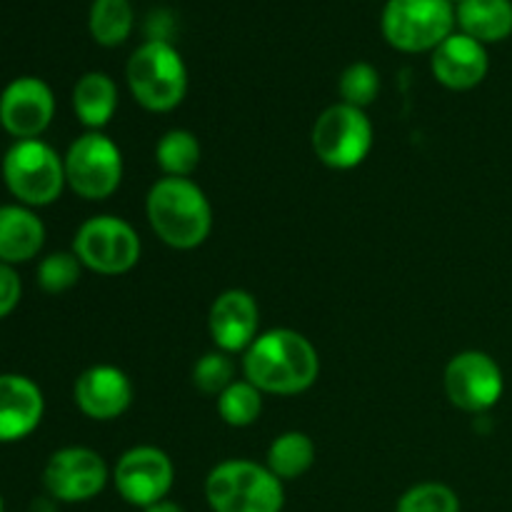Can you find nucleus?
Instances as JSON below:
<instances>
[{
  "instance_id": "27",
  "label": "nucleus",
  "mask_w": 512,
  "mask_h": 512,
  "mask_svg": "<svg viewBox=\"0 0 512 512\" xmlns=\"http://www.w3.org/2000/svg\"><path fill=\"white\" fill-rule=\"evenodd\" d=\"M395 512H460V498L450 485L428 480L405 490Z\"/></svg>"
},
{
  "instance_id": "9",
  "label": "nucleus",
  "mask_w": 512,
  "mask_h": 512,
  "mask_svg": "<svg viewBox=\"0 0 512 512\" xmlns=\"http://www.w3.org/2000/svg\"><path fill=\"white\" fill-rule=\"evenodd\" d=\"M73 253L90 273L118 278L140 263L143 243L128 220L105 213L93 215L75 230Z\"/></svg>"
},
{
  "instance_id": "5",
  "label": "nucleus",
  "mask_w": 512,
  "mask_h": 512,
  "mask_svg": "<svg viewBox=\"0 0 512 512\" xmlns=\"http://www.w3.org/2000/svg\"><path fill=\"white\" fill-rule=\"evenodd\" d=\"M3 183L8 193L28 208H45L68 188L63 155L45 140H15L3 155Z\"/></svg>"
},
{
  "instance_id": "16",
  "label": "nucleus",
  "mask_w": 512,
  "mask_h": 512,
  "mask_svg": "<svg viewBox=\"0 0 512 512\" xmlns=\"http://www.w3.org/2000/svg\"><path fill=\"white\" fill-rule=\"evenodd\" d=\"M490 55L488 45L478 43L470 35L455 30L430 53V73L443 88L465 93L488 78Z\"/></svg>"
},
{
  "instance_id": "28",
  "label": "nucleus",
  "mask_w": 512,
  "mask_h": 512,
  "mask_svg": "<svg viewBox=\"0 0 512 512\" xmlns=\"http://www.w3.org/2000/svg\"><path fill=\"white\" fill-rule=\"evenodd\" d=\"M235 360L233 355L223 353V350H210V353L200 355L193 365V385L203 395H213L218 398L225 388L235 383Z\"/></svg>"
},
{
  "instance_id": "25",
  "label": "nucleus",
  "mask_w": 512,
  "mask_h": 512,
  "mask_svg": "<svg viewBox=\"0 0 512 512\" xmlns=\"http://www.w3.org/2000/svg\"><path fill=\"white\" fill-rule=\"evenodd\" d=\"M340 103H348L353 108L368 110L380 95V73L368 60H355L340 73L338 78Z\"/></svg>"
},
{
  "instance_id": "31",
  "label": "nucleus",
  "mask_w": 512,
  "mask_h": 512,
  "mask_svg": "<svg viewBox=\"0 0 512 512\" xmlns=\"http://www.w3.org/2000/svg\"><path fill=\"white\" fill-rule=\"evenodd\" d=\"M0 512H5V505H3V495H0Z\"/></svg>"
},
{
  "instance_id": "30",
  "label": "nucleus",
  "mask_w": 512,
  "mask_h": 512,
  "mask_svg": "<svg viewBox=\"0 0 512 512\" xmlns=\"http://www.w3.org/2000/svg\"><path fill=\"white\" fill-rule=\"evenodd\" d=\"M143 512H185V508H183V505H178V503H173V500L165 498V500H160V503L145 508Z\"/></svg>"
},
{
  "instance_id": "26",
  "label": "nucleus",
  "mask_w": 512,
  "mask_h": 512,
  "mask_svg": "<svg viewBox=\"0 0 512 512\" xmlns=\"http://www.w3.org/2000/svg\"><path fill=\"white\" fill-rule=\"evenodd\" d=\"M83 270V263H80L73 250H58V253H50L40 260L35 278H38L43 293L60 295L78 285Z\"/></svg>"
},
{
  "instance_id": "13",
  "label": "nucleus",
  "mask_w": 512,
  "mask_h": 512,
  "mask_svg": "<svg viewBox=\"0 0 512 512\" xmlns=\"http://www.w3.org/2000/svg\"><path fill=\"white\" fill-rule=\"evenodd\" d=\"M55 118L53 88L43 78L20 75L0 93V125L15 140L40 138Z\"/></svg>"
},
{
  "instance_id": "6",
  "label": "nucleus",
  "mask_w": 512,
  "mask_h": 512,
  "mask_svg": "<svg viewBox=\"0 0 512 512\" xmlns=\"http://www.w3.org/2000/svg\"><path fill=\"white\" fill-rule=\"evenodd\" d=\"M380 30L400 53H433L458 30L450 0H388L380 13Z\"/></svg>"
},
{
  "instance_id": "11",
  "label": "nucleus",
  "mask_w": 512,
  "mask_h": 512,
  "mask_svg": "<svg viewBox=\"0 0 512 512\" xmlns=\"http://www.w3.org/2000/svg\"><path fill=\"white\" fill-rule=\"evenodd\" d=\"M113 470L103 455L85 445H68L55 450L43 468V488L55 503H88L98 498L110 483Z\"/></svg>"
},
{
  "instance_id": "3",
  "label": "nucleus",
  "mask_w": 512,
  "mask_h": 512,
  "mask_svg": "<svg viewBox=\"0 0 512 512\" xmlns=\"http://www.w3.org/2000/svg\"><path fill=\"white\" fill-rule=\"evenodd\" d=\"M125 83L135 103L148 113H170L188 95V65L165 38H150L130 53L125 63Z\"/></svg>"
},
{
  "instance_id": "32",
  "label": "nucleus",
  "mask_w": 512,
  "mask_h": 512,
  "mask_svg": "<svg viewBox=\"0 0 512 512\" xmlns=\"http://www.w3.org/2000/svg\"><path fill=\"white\" fill-rule=\"evenodd\" d=\"M450 3H453V5H458V3H463V0H450Z\"/></svg>"
},
{
  "instance_id": "17",
  "label": "nucleus",
  "mask_w": 512,
  "mask_h": 512,
  "mask_svg": "<svg viewBox=\"0 0 512 512\" xmlns=\"http://www.w3.org/2000/svg\"><path fill=\"white\" fill-rule=\"evenodd\" d=\"M43 390L28 375H0V443H18L43 423Z\"/></svg>"
},
{
  "instance_id": "20",
  "label": "nucleus",
  "mask_w": 512,
  "mask_h": 512,
  "mask_svg": "<svg viewBox=\"0 0 512 512\" xmlns=\"http://www.w3.org/2000/svg\"><path fill=\"white\" fill-rule=\"evenodd\" d=\"M460 33L478 43H503L512 35V0H463L455 5Z\"/></svg>"
},
{
  "instance_id": "14",
  "label": "nucleus",
  "mask_w": 512,
  "mask_h": 512,
  "mask_svg": "<svg viewBox=\"0 0 512 512\" xmlns=\"http://www.w3.org/2000/svg\"><path fill=\"white\" fill-rule=\"evenodd\" d=\"M135 398L133 380L118 365L98 363L75 378L73 400L85 418L95 423H113L123 418Z\"/></svg>"
},
{
  "instance_id": "12",
  "label": "nucleus",
  "mask_w": 512,
  "mask_h": 512,
  "mask_svg": "<svg viewBox=\"0 0 512 512\" xmlns=\"http://www.w3.org/2000/svg\"><path fill=\"white\" fill-rule=\"evenodd\" d=\"M110 480L125 503L145 510L168 498L175 483V465L163 448L135 445L120 455Z\"/></svg>"
},
{
  "instance_id": "23",
  "label": "nucleus",
  "mask_w": 512,
  "mask_h": 512,
  "mask_svg": "<svg viewBox=\"0 0 512 512\" xmlns=\"http://www.w3.org/2000/svg\"><path fill=\"white\" fill-rule=\"evenodd\" d=\"M135 13L130 0H93L88 13L90 38L100 48H118L130 38Z\"/></svg>"
},
{
  "instance_id": "21",
  "label": "nucleus",
  "mask_w": 512,
  "mask_h": 512,
  "mask_svg": "<svg viewBox=\"0 0 512 512\" xmlns=\"http://www.w3.org/2000/svg\"><path fill=\"white\" fill-rule=\"evenodd\" d=\"M315 455H318V450H315L313 438L308 433H303V430H285L268 445L265 465H268V470L275 478L290 483V480L303 478L313 468Z\"/></svg>"
},
{
  "instance_id": "8",
  "label": "nucleus",
  "mask_w": 512,
  "mask_h": 512,
  "mask_svg": "<svg viewBox=\"0 0 512 512\" xmlns=\"http://www.w3.org/2000/svg\"><path fill=\"white\" fill-rule=\"evenodd\" d=\"M375 143L373 120L368 110L348 103H333L315 118L310 145L325 168L355 170L368 160Z\"/></svg>"
},
{
  "instance_id": "18",
  "label": "nucleus",
  "mask_w": 512,
  "mask_h": 512,
  "mask_svg": "<svg viewBox=\"0 0 512 512\" xmlns=\"http://www.w3.org/2000/svg\"><path fill=\"white\" fill-rule=\"evenodd\" d=\"M45 245V225L33 208L0 205V263L20 265L38 258Z\"/></svg>"
},
{
  "instance_id": "22",
  "label": "nucleus",
  "mask_w": 512,
  "mask_h": 512,
  "mask_svg": "<svg viewBox=\"0 0 512 512\" xmlns=\"http://www.w3.org/2000/svg\"><path fill=\"white\" fill-rule=\"evenodd\" d=\"M203 148L193 130L170 128L155 145V163L165 178H190L198 170Z\"/></svg>"
},
{
  "instance_id": "29",
  "label": "nucleus",
  "mask_w": 512,
  "mask_h": 512,
  "mask_svg": "<svg viewBox=\"0 0 512 512\" xmlns=\"http://www.w3.org/2000/svg\"><path fill=\"white\" fill-rule=\"evenodd\" d=\"M20 295H23L20 275L15 273L13 265L0 263V320L8 318V315L18 308Z\"/></svg>"
},
{
  "instance_id": "24",
  "label": "nucleus",
  "mask_w": 512,
  "mask_h": 512,
  "mask_svg": "<svg viewBox=\"0 0 512 512\" xmlns=\"http://www.w3.org/2000/svg\"><path fill=\"white\" fill-rule=\"evenodd\" d=\"M218 415L230 428H250L263 413V393L250 380L238 378L215 398Z\"/></svg>"
},
{
  "instance_id": "4",
  "label": "nucleus",
  "mask_w": 512,
  "mask_h": 512,
  "mask_svg": "<svg viewBox=\"0 0 512 512\" xmlns=\"http://www.w3.org/2000/svg\"><path fill=\"white\" fill-rule=\"evenodd\" d=\"M205 500L213 512H283L285 483L265 463L230 458L210 468Z\"/></svg>"
},
{
  "instance_id": "7",
  "label": "nucleus",
  "mask_w": 512,
  "mask_h": 512,
  "mask_svg": "<svg viewBox=\"0 0 512 512\" xmlns=\"http://www.w3.org/2000/svg\"><path fill=\"white\" fill-rule=\"evenodd\" d=\"M65 180L78 198L100 203L113 198L123 185V150L103 130H85L63 155Z\"/></svg>"
},
{
  "instance_id": "19",
  "label": "nucleus",
  "mask_w": 512,
  "mask_h": 512,
  "mask_svg": "<svg viewBox=\"0 0 512 512\" xmlns=\"http://www.w3.org/2000/svg\"><path fill=\"white\" fill-rule=\"evenodd\" d=\"M118 83L103 70L83 73L73 85V113L85 130H103L118 113Z\"/></svg>"
},
{
  "instance_id": "2",
  "label": "nucleus",
  "mask_w": 512,
  "mask_h": 512,
  "mask_svg": "<svg viewBox=\"0 0 512 512\" xmlns=\"http://www.w3.org/2000/svg\"><path fill=\"white\" fill-rule=\"evenodd\" d=\"M145 218L160 243L195 250L213 233V205L193 178H158L145 195Z\"/></svg>"
},
{
  "instance_id": "10",
  "label": "nucleus",
  "mask_w": 512,
  "mask_h": 512,
  "mask_svg": "<svg viewBox=\"0 0 512 512\" xmlns=\"http://www.w3.org/2000/svg\"><path fill=\"white\" fill-rule=\"evenodd\" d=\"M443 388L450 403L470 415H485L505 393L503 368L485 350H463L445 365Z\"/></svg>"
},
{
  "instance_id": "15",
  "label": "nucleus",
  "mask_w": 512,
  "mask_h": 512,
  "mask_svg": "<svg viewBox=\"0 0 512 512\" xmlns=\"http://www.w3.org/2000/svg\"><path fill=\"white\" fill-rule=\"evenodd\" d=\"M208 333L215 350L243 355L260 335V308L253 293L243 288L223 290L210 303Z\"/></svg>"
},
{
  "instance_id": "1",
  "label": "nucleus",
  "mask_w": 512,
  "mask_h": 512,
  "mask_svg": "<svg viewBox=\"0 0 512 512\" xmlns=\"http://www.w3.org/2000/svg\"><path fill=\"white\" fill-rule=\"evenodd\" d=\"M243 378L263 395L308 393L320 378L318 348L293 328H273L260 333L243 353Z\"/></svg>"
}]
</instances>
